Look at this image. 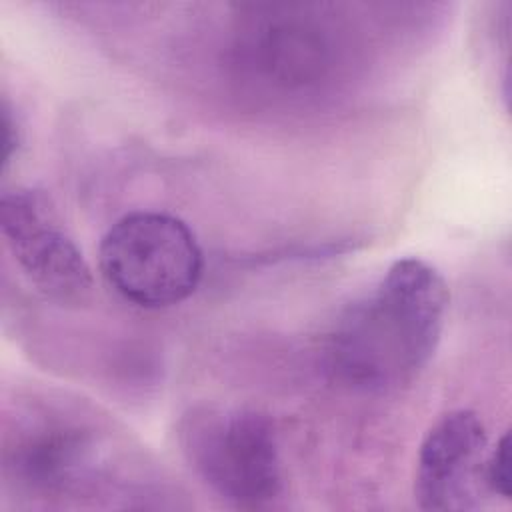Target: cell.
I'll return each instance as SVG.
<instances>
[{"label": "cell", "mask_w": 512, "mask_h": 512, "mask_svg": "<svg viewBox=\"0 0 512 512\" xmlns=\"http://www.w3.org/2000/svg\"><path fill=\"white\" fill-rule=\"evenodd\" d=\"M442 274L420 258H400L328 334L330 370L362 392H394L430 364L448 314Z\"/></svg>", "instance_id": "obj_1"}, {"label": "cell", "mask_w": 512, "mask_h": 512, "mask_svg": "<svg viewBox=\"0 0 512 512\" xmlns=\"http://www.w3.org/2000/svg\"><path fill=\"white\" fill-rule=\"evenodd\" d=\"M346 34L324 4H250L236 18L232 60L240 76L268 92L320 90L342 68Z\"/></svg>", "instance_id": "obj_2"}, {"label": "cell", "mask_w": 512, "mask_h": 512, "mask_svg": "<svg viewBox=\"0 0 512 512\" xmlns=\"http://www.w3.org/2000/svg\"><path fill=\"white\" fill-rule=\"evenodd\" d=\"M178 442L200 482L234 508H272L284 492L276 428L254 408H190L180 418Z\"/></svg>", "instance_id": "obj_3"}, {"label": "cell", "mask_w": 512, "mask_h": 512, "mask_svg": "<svg viewBox=\"0 0 512 512\" xmlns=\"http://www.w3.org/2000/svg\"><path fill=\"white\" fill-rule=\"evenodd\" d=\"M98 268L104 282L134 306L168 308L194 294L204 274V254L178 216L136 210L102 236Z\"/></svg>", "instance_id": "obj_4"}, {"label": "cell", "mask_w": 512, "mask_h": 512, "mask_svg": "<svg viewBox=\"0 0 512 512\" xmlns=\"http://www.w3.org/2000/svg\"><path fill=\"white\" fill-rule=\"evenodd\" d=\"M0 232L16 266L44 298L62 306L90 300V264L46 192L28 186L4 190Z\"/></svg>", "instance_id": "obj_5"}, {"label": "cell", "mask_w": 512, "mask_h": 512, "mask_svg": "<svg viewBox=\"0 0 512 512\" xmlns=\"http://www.w3.org/2000/svg\"><path fill=\"white\" fill-rule=\"evenodd\" d=\"M94 430L76 416L40 414L16 426L6 442L4 468L18 488L44 498L86 494L102 468Z\"/></svg>", "instance_id": "obj_6"}, {"label": "cell", "mask_w": 512, "mask_h": 512, "mask_svg": "<svg viewBox=\"0 0 512 512\" xmlns=\"http://www.w3.org/2000/svg\"><path fill=\"white\" fill-rule=\"evenodd\" d=\"M488 432L468 408L442 414L424 434L414 470V500L422 510H476L488 496L484 462Z\"/></svg>", "instance_id": "obj_7"}, {"label": "cell", "mask_w": 512, "mask_h": 512, "mask_svg": "<svg viewBox=\"0 0 512 512\" xmlns=\"http://www.w3.org/2000/svg\"><path fill=\"white\" fill-rule=\"evenodd\" d=\"M510 434L504 432L494 446L488 448L484 462V484L490 498L510 500Z\"/></svg>", "instance_id": "obj_8"}, {"label": "cell", "mask_w": 512, "mask_h": 512, "mask_svg": "<svg viewBox=\"0 0 512 512\" xmlns=\"http://www.w3.org/2000/svg\"><path fill=\"white\" fill-rule=\"evenodd\" d=\"M22 146V130L18 126V118L12 112L8 100L2 104V172H8L10 164L18 156Z\"/></svg>", "instance_id": "obj_9"}]
</instances>
